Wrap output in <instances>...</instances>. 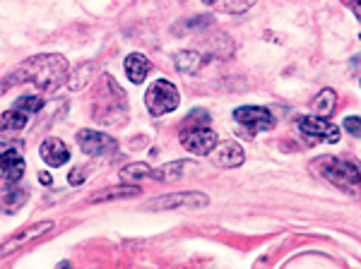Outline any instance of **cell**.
<instances>
[{"label":"cell","mask_w":361,"mask_h":269,"mask_svg":"<svg viewBox=\"0 0 361 269\" xmlns=\"http://www.w3.org/2000/svg\"><path fill=\"white\" fill-rule=\"evenodd\" d=\"M75 137H78V147L90 156L114 154L118 149V142H116L111 134H104L99 130H80Z\"/></svg>","instance_id":"cell-10"},{"label":"cell","mask_w":361,"mask_h":269,"mask_svg":"<svg viewBox=\"0 0 361 269\" xmlns=\"http://www.w3.org/2000/svg\"><path fill=\"white\" fill-rule=\"evenodd\" d=\"M39 180H42L44 185H51V183H54V178H51V173H42V175H39Z\"/></svg>","instance_id":"cell-28"},{"label":"cell","mask_w":361,"mask_h":269,"mask_svg":"<svg viewBox=\"0 0 361 269\" xmlns=\"http://www.w3.org/2000/svg\"><path fill=\"white\" fill-rule=\"evenodd\" d=\"M212 161L222 168H238L246 161V151L238 142H222L212 151Z\"/></svg>","instance_id":"cell-12"},{"label":"cell","mask_w":361,"mask_h":269,"mask_svg":"<svg viewBox=\"0 0 361 269\" xmlns=\"http://www.w3.org/2000/svg\"><path fill=\"white\" fill-rule=\"evenodd\" d=\"M85 180H87V168H82V166H75L68 175L70 185H80V183H85Z\"/></svg>","instance_id":"cell-26"},{"label":"cell","mask_w":361,"mask_h":269,"mask_svg":"<svg viewBox=\"0 0 361 269\" xmlns=\"http://www.w3.org/2000/svg\"><path fill=\"white\" fill-rule=\"evenodd\" d=\"M296 123H299V130L308 142H340V127L333 125L330 120L316 118V115H301Z\"/></svg>","instance_id":"cell-8"},{"label":"cell","mask_w":361,"mask_h":269,"mask_svg":"<svg viewBox=\"0 0 361 269\" xmlns=\"http://www.w3.org/2000/svg\"><path fill=\"white\" fill-rule=\"evenodd\" d=\"M209 5L214 10H219V13H234V15H241L253 8V3H209Z\"/></svg>","instance_id":"cell-24"},{"label":"cell","mask_w":361,"mask_h":269,"mask_svg":"<svg viewBox=\"0 0 361 269\" xmlns=\"http://www.w3.org/2000/svg\"><path fill=\"white\" fill-rule=\"evenodd\" d=\"M180 144L190 154H212L217 149V134L207 125H183L180 130Z\"/></svg>","instance_id":"cell-6"},{"label":"cell","mask_w":361,"mask_h":269,"mask_svg":"<svg viewBox=\"0 0 361 269\" xmlns=\"http://www.w3.org/2000/svg\"><path fill=\"white\" fill-rule=\"evenodd\" d=\"M27 200H29V192L17 188V185H8V188L0 190V209L8 214L20 212V209L27 204Z\"/></svg>","instance_id":"cell-16"},{"label":"cell","mask_w":361,"mask_h":269,"mask_svg":"<svg viewBox=\"0 0 361 269\" xmlns=\"http://www.w3.org/2000/svg\"><path fill=\"white\" fill-rule=\"evenodd\" d=\"M51 229H54V221H37V224H32L29 229H22V231H17L13 233V236L8 238L3 245H0V257L3 255H10V253H15V250H20L22 245H27V243H32V241H37L39 236H44V233H49Z\"/></svg>","instance_id":"cell-11"},{"label":"cell","mask_w":361,"mask_h":269,"mask_svg":"<svg viewBox=\"0 0 361 269\" xmlns=\"http://www.w3.org/2000/svg\"><path fill=\"white\" fill-rule=\"evenodd\" d=\"M145 178H152V166L149 163H128V166L121 168V180L126 183H137V180H145Z\"/></svg>","instance_id":"cell-22"},{"label":"cell","mask_w":361,"mask_h":269,"mask_svg":"<svg viewBox=\"0 0 361 269\" xmlns=\"http://www.w3.org/2000/svg\"><path fill=\"white\" fill-rule=\"evenodd\" d=\"M29 123V115L20 113V111H3L0 113V137H15L17 132H22Z\"/></svg>","instance_id":"cell-18"},{"label":"cell","mask_w":361,"mask_h":269,"mask_svg":"<svg viewBox=\"0 0 361 269\" xmlns=\"http://www.w3.org/2000/svg\"><path fill=\"white\" fill-rule=\"evenodd\" d=\"M349 10H352V13L361 20V3H349Z\"/></svg>","instance_id":"cell-27"},{"label":"cell","mask_w":361,"mask_h":269,"mask_svg":"<svg viewBox=\"0 0 361 269\" xmlns=\"http://www.w3.org/2000/svg\"><path fill=\"white\" fill-rule=\"evenodd\" d=\"M345 130L349 134H354V137H361V118L359 115H349V118H345Z\"/></svg>","instance_id":"cell-25"},{"label":"cell","mask_w":361,"mask_h":269,"mask_svg":"<svg viewBox=\"0 0 361 269\" xmlns=\"http://www.w3.org/2000/svg\"><path fill=\"white\" fill-rule=\"evenodd\" d=\"M234 120L246 130V137H253V134L263 132V130H272L275 127V115L270 113L263 106H241L234 111Z\"/></svg>","instance_id":"cell-5"},{"label":"cell","mask_w":361,"mask_h":269,"mask_svg":"<svg viewBox=\"0 0 361 269\" xmlns=\"http://www.w3.org/2000/svg\"><path fill=\"white\" fill-rule=\"evenodd\" d=\"M137 185H116V188L99 190L94 195H90L87 202H109V200H121V197H133L137 195Z\"/></svg>","instance_id":"cell-19"},{"label":"cell","mask_w":361,"mask_h":269,"mask_svg":"<svg viewBox=\"0 0 361 269\" xmlns=\"http://www.w3.org/2000/svg\"><path fill=\"white\" fill-rule=\"evenodd\" d=\"M335 106H337V94H335L333 89H323L316 96V101H313V111H316V118L328 120L330 115L335 113Z\"/></svg>","instance_id":"cell-20"},{"label":"cell","mask_w":361,"mask_h":269,"mask_svg":"<svg viewBox=\"0 0 361 269\" xmlns=\"http://www.w3.org/2000/svg\"><path fill=\"white\" fill-rule=\"evenodd\" d=\"M188 171H197V163L195 161H171V163H164L161 168L152 171V178L157 180H164V183H171V180H178L183 175H188Z\"/></svg>","instance_id":"cell-15"},{"label":"cell","mask_w":361,"mask_h":269,"mask_svg":"<svg viewBox=\"0 0 361 269\" xmlns=\"http://www.w3.org/2000/svg\"><path fill=\"white\" fill-rule=\"evenodd\" d=\"M180 104V94L176 85H171L169 80H157L147 87L145 92V106L152 115H166L171 111H176Z\"/></svg>","instance_id":"cell-4"},{"label":"cell","mask_w":361,"mask_h":269,"mask_svg":"<svg viewBox=\"0 0 361 269\" xmlns=\"http://www.w3.org/2000/svg\"><path fill=\"white\" fill-rule=\"evenodd\" d=\"M313 171L323 175L328 183L337 185L340 190L349 195L361 197V163L352 159H342V156H323L313 163Z\"/></svg>","instance_id":"cell-2"},{"label":"cell","mask_w":361,"mask_h":269,"mask_svg":"<svg viewBox=\"0 0 361 269\" xmlns=\"http://www.w3.org/2000/svg\"><path fill=\"white\" fill-rule=\"evenodd\" d=\"M173 63H176V70L183 75H197L202 68H205L207 58L200 54V51H180V54L173 56Z\"/></svg>","instance_id":"cell-17"},{"label":"cell","mask_w":361,"mask_h":269,"mask_svg":"<svg viewBox=\"0 0 361 269\" xmlns=\"http://www.w3.org/2000/svg\"><path fill=\"white\" fill-rule=\"evenodd\" d=\"M149 70H152V63L145 54H130L126 58V75L133 85H142L147 80Z\"/></svg>","instance_id":"cell-14"},{"label":"cell","mask_w":361,"mask_h":269,"mask_svg":"<svg viewBox=\"0 0 361 269\" xmlns=\"http://www.w3.org/2000/svg\"><path fill=\"white\" fill-rule=\"evenodd\" d=\"M209 200L205 192L185 190V192H169V195L157 197L147 204L149 209H202L207 207Z\"/></svg>","instance_id":"cell-7"},{"label":"cell","mask_w":361,"mask_h":269,"mask_svg":"<svg viewBox=\"0 0 361 269\" xmlns=\"http://www.w3.org/2000/svg\"><path fill=\"white\" fill-rule=\"evenodd\" d=\"M8 87H10L8 80H0V94H5V92H8Z\"/></svg>","instance_id":"cell-29"},{"label":"cell","mask_w":361,"mask_h":269,"mask_svg":"<svg viewBox=\"0 0 361 269\" xmlns=\"http://www.w3.org/2000/svg\"><path fill=\"white\" fill-rule=\"evenodd\" d=\"M25 171H27V163L22 151L13 147V144H0V178L8 185H15L17 180H22Z\"/></svg>","instance_id":"cell-9"},{"label":"cell","mask_w":361,"mask_h":269,"mask_svg":"<svg viewBox=\"0 0 361 269\" xmlns=\"http://www.w3.org/2000/svg\"><path fill=\"white\" fill-rule=\"evenodd\" d=\"M92 113H94V120L102 123V125H118L121 120H126L128 99H126V92L114 82V77H111V96L106 94V89L99 92Z\"/></svg>","instance_id":"cell-3"},{"label":"cell","mask_w":361,"mask_h":269,"mask_svg":"<svg viewBox=\"0 0 361 269\" xmlns=\"http://www.w3.org/2000/svg\"><path fill=\"white\" fill-rule=\"evenodd\" d=\"M39 154H42V159L49 163V166H63V163H68L70 161V149H68V144L63 142V139H58V137H49V139H44L42 142V147H39Z\"/></svg>","instance_id":"cell-13"},{"label":"cell","mask_w":361,"mask_h":269,"mask_svg":"<svg viewBox=\"0 0 361 269\" xmlns=\"http://www.w3.org/2000/svg\"><path fill=\"white\" fill-rule=\"evenodd\" d=\"M92 75H94V63H82L78 70H75L73 75L68 77V89H73V92H80V89H85L87 85H90V80H92Z\"/></svg>","instance_id":"cell-21"},{"label":"cell","mask_w":361,"mask_h":269,"mask_svg":"<svg viewBox=\"0 0 361 269\" xmlns=\"http://www.w3.org/2000/svg\"><path fill=\"white\" fill-rule=\"evenodd\" d=\"M42 108H44V96H37V94L22 96V99H17V104H15V111H20V113H25V115H34Z\"/></svg>","instance_id":"cell-23"},{"label":"cell","mask_w":361,"mask_h":269,"mask_svg":"<svg viewBox=\"0 0 361 269\" xmlns=\"http://www.w3.org/2000/svg\"><path fill=\"white\" fill-rule=\"evenodd\" d=\"M68 61L58 54H49V56H34L29 58L27 63H22L20 68L15 70L10 87L13 85H20V82H32L39 92H56L61 85L68 82Z\"/></svg>","instance_id":"cell-1"}]
</instances>
